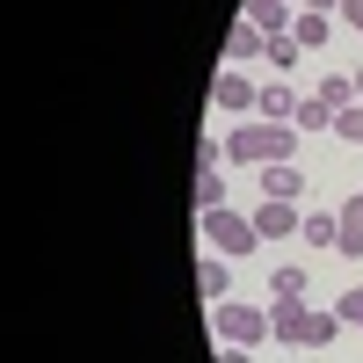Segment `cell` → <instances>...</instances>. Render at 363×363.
Instances as JSON below:
<instances>
[{"label":"cell","instance_id":"cb8c5ba5","mask_svg":"<svg viewBox=\"0 0 363 363\" xmlns=\"http://www.w3.org/2000/svg\"><path fill=\"white\" fill-rule=\"evenodd\" d=\"M349 8H363V0H342V15H349Z\"/></svg>","mask_w":363,"mask_h":363},{"label":"cell","instance_id":"9c48e42d","mask_svg":"<svg viewBox=\"0 0 363 363\" xmlns=\"http://www.w3.org/2000/svg\"><path fill=\"white\" fill-rule=\"evenodd\" d=\"M298 225H306V218H298L291 203H262V211H255V233H262V240H284V233H298Z\"/></svg>","mask_w":363,"mask_h":363},{"label":"cell","instance_id":"ffe728a7","mask_svg":"<svg viewBox=\"0 0 363 363\" xmlns=\"http://www.w3.org/2000/svg\"><path fill=\"white\" fill-rule=\"evenodd\" d=\"M335 131H342V138H349V145H363V102H349V109H342V116H335Z\"/></svg>","mask_w":363,"mask_h":363},{"label":"cell","instance_id":"8992f818","mask_svg":"<svg viewBox=\"0 0 363 363\" xmlns=\"http://www.w3.org/2000/svg\"><path fill=\"white\" fill-rule=\"evenodd\" d=\"M211 102L233 116V109H255L262 95H255V80H247V73H218V80H211Z\"/></svg>","mask_w":363,"mask_h":363},{"label":"cell","instance_id":"5bb4252c","mask_svg":"<svg viewBox=\"0 0 363 363\" xmlns=\"http://www.w3.org/2000/svg\"><path fill=\"white\" fill-rule=\"evenodd\" d=\"M196 291H203V298H233V269H225L218 255H211V262H196Z\"/></svg>","mask_w":363,"mask_h":363},{"label":"cell","instance_id":"4fadbf2b","mask_svg":"<svg viewBox=\"0 0 363 363\" xmlns=\"http://www.w3.org/2000/svg\"><path fill=\"white\" fill-rule=\"evenodd\" d=\"M203 211H225V174L218 167H196V218Z\"/></svg>","mask_w":363,"mask_h":363},{"label":"cell","instance_id":"30bf717a","mask_svg":"<svg viewBox=\"0 0 363 363\" xmlns=\"http://www.w3.org/2000/svg\"><path fill=\"white\" fill-rule=\"evenodd\" d=\"M298 102H306V95H291V87H284V80H269V87H262V102H255V109L269 116V124H284V116H298Z\"/></svg>","mask_w":363,"mask_h":363},{"label":"cell","instance_id":"ac0fdd59","mask_svg":"<svg viewBox=\"0 0 363 363\" xmlns=\"http://www.w3.org/2000/svg\"><path fill=\"white\" fill-rule=\"evenodd\" d=\"M262 58H269V66L284 73V66H298V58H306V44H298L291 29H284V37H269V51H262Z\"/></svg>","mask_w":363,"mask_h":363},{"label":"cell","instance_id":"2e32d148","mask_svg":"<svg viewBox=\"0 0 363 363\" xmlns=\"http://www.w3.org/2000/svg\"><path fill=\"white\" fill-rule=\"evenodd\" d=\"M298 233H306L313 247H335V240H342V225H335V211H306V225H298Z\"/></svg>","mask_w":363,"mask_h":363},{"label":"cell","instance_id":"6da1fadb","mask_svg":"<svg viewBox=\"0 0 363 363\" xmlns=\"http://www.w3.org/2000/svg\"><path fill=\"white\" fill-rule=\"evenodd\" d=\"M298 124H240L233 138H225V160L233 167H277V160H291L298 153Z\"/></svg>","mask_w":363,"mask_h":363},{"label":"cell","instance_id":"d4e9b609","mask_svg":"<svg viewBox=\"0 0 363 363\" xmlns=\"http://www.w3.org/2000/svg\"><path fill=\"white\" fill-rule=\"evenodd\" d=\"M291 8H298V0H291Z\"/></svg>","mask_w":363,"mask_h":363},{"label":"cell","instance_id":"8fae6325","mask_svg":"<svg viewBox=\"0 0 363 363\" xmlns=\"http://www.w3.org/2000/svg\"><path fill=\"white\" fill-rule=\"evenodd\" d=\"M247 15L269 29V37H284V29L298 22V8H291V0H247Z\"/></svg>","mask_w":363,"mask_h":363},{"label":"cell","instance_id":"7a4b0ae2","mask_svg":"<svg viewBox=\"0 0 363 363\" xmlns=\"http://www.w3.org/2000/svg\"><path fill=\"white\" fill-rule=\"evenodd\" d=\"M269 327H277V342H291V349H327L342 313H313L306 298H269Z\"/></svg>","mask_w":363,"mask_h":363},{"label":"cell","instance_id":"277c9868","mask_svg":"<svg viewBox=\"0 0 363 363\" xmlns=\"http://www.w3.org/2000/svg\"><path fill=\"white\" fill-rule=\"evenodd\" d=\"M203 240H211L218 255H255V247H262L255 218H240V211H203Z\"/></svg>","mask_w":363,"mask_h":363},{"label":"cell","instance_id":"5b68a950","mask_svg":"<svg viewBox=\"0 0 363 363\" xmlns=\"http://www.w3.org/2000/svg\"><path fill=\"white\" fill-rule=\"evenodd\" d=\"M262 51H269V29H262L255 15H240L233 37H225V58H233V66H247V58H262Z\"/></svg>","mask_w":363,"mask_h":363},{"label":"cell","instance_id":"e0dca14e","mask_svg":"<svg viewBox=\"0 0 363 363\" xmlns=\"http://www.w3.org/2000/svg\"><path fill=\"white\" fill-rule=\"evenodd\" d=\"M320 102H327V109L342 116V109L356 102V80H342V73H320Z\"/></svg>","mask_w":363,"mask_h":363},{"label":"cell","instance_id":"7402d4cb","mask_svg":"<svg viewBox=\"0 0 363 363\" xmlns=\"http://www.w3.org/2000/svg\"><path fill=\"white\" fill-rule=\"evenodd\" d=\"M218 363H255V349H240V342H225V349H218Z\"/></svg>","mask_w":363,"mask_h":363},{"label":"cell","instance_id":"44dd1931","mask_svg":"<svg viewBox=\"0 0 363 363\" xmlns=\"http://www.w3.org/2000/svg\"><path fill=\"white\" fill-rule=\"evenodd\" d=\"M335 313H342V327H363V284H356V291H342V298H335Z\"/></svg>","mask_w":363,"mask_h":363},{"label":"cell","instance_id":"603a6c76","mask_svg":"<svg viewBox=\"0 0 363 363\" xmlns=\"http://www.w3.org/2000/svg\"><path fill=\"white\" fill-rule=\"evenodd\" d=\"M356 102H363V66H356Z\"/></svg>","mask_w":363,"mask_h":363},{"label":"cell","instance_id":"3957f363","mask_svg":"<svg viewBox=\"0 0 363 363\" xmlns=\"http://www.w3.org/2000/svg\"><path fill=\"white\" fill-rule=\"evenodd\" d=\"M211 327H218V342H240V349H255L262 335H277L269 313L262 306H240V298H218V306H211Z\"/></svg>","mask_w":363,"mask_h":363},{"label":"cell","instance_id":"d6986e66","mask_svg":"<svg viewBox=\"0 0 363 363\" xmlns=\"http://www.w3.org/2000/svg\"><path fill=\"white\" fill-rule=\"evenodd\" d=\"M269 298H306V269H298V262H284L277 277H269Z\"/></svg>","mask_w":363,"mask_h":363},{"label":"cell","instance_id":"9a60e30c","mask_svg":"<svg viewBox=\"0 0 363 363\" xmlns=\"http://www.w3.org/2000/svg\"><path fill=\"white\" fill-rule=\"evenodd\" d=\"M291 124H298V131H335V109H327L320 95H306V102H298V116H291Z\"/></svg>","mask_w":363,"mask_h":363},{"label":"cell","instance_id":"52a82bcc","mask_svg":"<svg viewBox=\"0 0 363 363\" xmlns=\"http://www.w3.org/2000/svg\"><path fill=\"white\" fill-rule=\"evenodd\" d=\"M335 225H342V240H335V255H356V262H363V189H356V196H349V203L335 211Z\"/></svg>","mask_w":363,"mask_h":363},{"label":"cell","instance_id":"ba28073f","mask_svg":"<svg viewBox=\"0 0 363 363\" xmlns=\"http://www.w3.org/2000/svg\"><path fill=\"white\" fill-rule=\"evenodd\" d=\"M298 189H306V174H298L291 160H277V167H262V196H269V203H298Z\"/></svg>","mask_w":363,"mask_h":363},{"label":"cell","instance_id":"7c38bea8","mask_svg":"<svg viewBox=\"0 0 363 363\" xmlns=\"http://www.w3.org/2000/svg\"><path fill=\"white\" fill-rule=\"evenodd\" d=\"M327 29H335L327 15H313V8H298V22H291V37L306 44V51H327Z\"/></svg>","mask_w":363,"mask_h":363}]
</instances>
